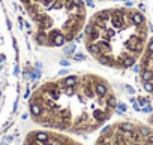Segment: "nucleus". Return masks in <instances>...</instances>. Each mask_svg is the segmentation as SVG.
Returning <instances> with one entry per match:
<instances>
[{"instance_id":"f03ea898","label":"nucleus","mask_w":153,"mask_h":145,"mask_svg":"<svg viewBox=\"0 0 153 145\" xmlns=\"http://www.w3.org/2000/svg\"><path fill=\"white\" fill-rule=\"evenodd\" d=\"M80 38L98 64L125 70L141 60L150 39L149 23L137 8L108 6L87 18Z\"/></svg>"},{"instance_id":"20e7f679","label":"nucleus","mask_w":153,"mask_h":145,"mask_svg":"<svg viewBox=\"0 0 153 145\" xmlns=\"http://www.w3.org/2000/svg\"><path fill=\"white\" fill-rule=\"evenodd\" d=\"M20 96L18 51L8 18L0 0V132L12 121Z\"/></svg>"},{"instance_id":"39448f33","label":"nucleus","mask_w":153,"mask_h":145,"mask_svg":"<svg viewBox=\"0 0 153 145\" xmlns=\"http://www.w3.org/2000/svg\"><path fill=\"white\" fill-rule=\"evenodd\" d=\"M95 145H153V126L138 120H116L99 130Z\"/></svg>"},{"instance_id":"423d86ee","label":"nucleus","mask_w":153,"mask_h":145,"mask_svg":"<svg viewBox=\"0 0 153 145\" xmlns=\"http://www.w3.org/2000/svg\"><path fill=\"white\" fill-rule=\"evenodd\" d=\"M23 145H84V144L71 135L39 127L27 133Z\"/></svg>"},{"instance_id":"7ed1b4c3","label":"nucleus","mask_w":153,"mask_h":145,"mask_svg":"<svg viewBox=\"0 0 153 145\" xmlns=\"http://www.w3.org/2000/svg\"><path fill=\"white\" fill-rule=\"evenodd\" d=\"M42 48H60L80 38L87 23L84 0H20Z\"/></svg>"},{"instance_id":"f257e3e1","label":"nucleus","mask_w":153,"mask_h":145,"mask_svg":"<svg viewBox=\"0 0 153 145\" xmlns=\"http://www.w3.org/2000/svg\"><path fill=\"white\" fill-rule=\"evenodd\" d=\"M117 103V94L104 75L62 74L33 90L29 115L41 129L83 136L101 130L114 117Z\"/></svg>"},{"instance_id":"0eeeda50","label":"nucleus","mask_w":153,"mask_h":145,"mask_svg":"<svg viewBox=\"0 0 153 145\" xmlns=\"http://www.w3.org/2000/svg\"><path fill=\"white\" fill-rule=\"evenodd\" d=\"M138 74L143 88L153 96V36L149 39L146 51L138 61Z\"/></svg>"}]
</instances>
